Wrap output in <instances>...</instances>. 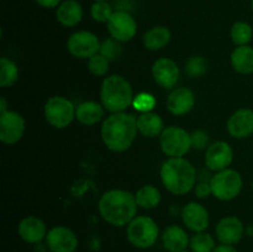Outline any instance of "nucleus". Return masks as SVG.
<instances>
[{"mask_svg":"<svg viewBox=\"0 0 253 252\" xmlns=\"http://www.w3.org/2000/svg\"><path fill=\"white\" fill-rule=\"evenodd\" d=\"M135 194L124 189H111L104 193L99 200L98 209L101 217L113 226H127L137 216Z\"/></svg>","mask_w":253,"mask_h":252,"instance_id":"1","label":"nucleus"},{"mask_svg":"<svg viewBox=\"0 0 253 252\" xmlns=\"http://www.w3.org/2000/svg\"><path fill=\"white\" fill-rule=\"evenodd\" d=\"M137 118L132 114H110L101 125V138L113 152H125L132 146L137 135Z\"/></svg>","mask_w":253,"mask_h":252,"instance_id":"2","label":"nucleus"},{"mask_svg":"<svg viewBox=\"0 0 253 252\" xmlns=\"http://www.w3.org/2000/svg\"><path fill=\"white\" fill-rule=\"evenodd\" d=\"M161 180L169 193L184 195L197 184V170L184 157L168 158L160 170Z\"/></svg>","mask_w":253,"mask_h":252,"instance_id":"3","label":"nucleus"},{"mask_svg":"<svg viewBox=\"0 0 253 252\" xmlns=\"http://www.w3.org/2000/svg\"><path fill=\"white\" fill-rule=\"evenodd\" d=\"M131 84L124 77L114 74L104 78L100 88V100L104 109L111 114L124 113L133 103Z\"/></svg>","mask_w":253,"mask_h":252,"instance_id":"4","label":"nucleus"},{"mask_svg":"<svg viewBox=\"0 0 253 252\" xmlns=\"http://www.w3.org/2000/svg\"><path fill=\"white\" fill-rule=\"evenodd\" d=\"M126 237L136 249H150L160 237V227L152 217L138 215L126 226Z\"/></svg>","mask_w":253,"mask_h":252,"instance_id":"5","label":"nucleus"},{"mask_svg":"<svg viewBox=\"0 0 253 252\" xmlns=\"http://www.w3.org/2000/svg\"><path fill=\"white\" fill-rule=\"evenodd\" d=\"M242 185L244 180L241 174L231 168L216 172L210 179L212 195L221 202H230L239 197Z\"/></svg>","mask_w":253,"mask_h":252,"instance_id":"6","label":"nucleus"},{"mask_svg":"<svg viewBox=\"0 0 253 252\" xmlns=\"http://www.w3.org/2000/svg\"><path fill=\"white\" fill-rule=\"evenodd\" d=\"M76 109L77 106L66 96L54 95L44 104V118L54 128H66L76 119Z\"/></svg>","mask_w":253,"mask_h":252,"instance_id":"7","label":"nucleus"},{"mask_svg":"<svg viewBox=\"0 0 253 252\" xmlns=\"http://www.w3.org/2000/svg\"><path fill=\"white\" fill-rule=\"evenodd\" d=\"M160 146L168 158L184 157L192 148L190 133L179 126H168L161 133Z\"/></svg>","mask_w":253,"mask_h":252,"instance_id":"8","label":"nucleus"},{"mask_svg":"<svg viewBox=\"0 0 253 252\" xmlns=\"http://www.w3.org/2000/svg\"><path fill=\"white\" fill-rule=\"evenodd\" d=\"M100 42L98 36L90 31H77L69 36L67 49L76 58L89 59L100 52Z\"/></svg>","mask_w":253,"mask_h":252,"instance_id":"9","label":"nucleus"},{"mask_svg":"<svg viewBox=\"0 0 253 252\" xmlns=\"http://www.w3.org/2000/svg\"><path fill=\"white\" fill-rule=\"evenodd\" d=\"M108 32L119 42H128L136 36L137 22L127 10H116L106 24Z\"/></svg>","mask_w":253,"mask_h":252,"instance_id":"10","label":"nucleus"},{"mask_svg":"<svg viewBox=\"0 0 253 252\" xmlns=\"http://www.w3.org/2000/svg\"><path fill=\"white\" fill-rule=\"evenodd\" d=\"M44 242L49 252H76L79 245L76 232L62 225L51 227Z\"/></svg>","mask_w":253,"mask_h":252,"instance_id":"11","label":"nucleus"},{"mask_svg":"<svg viewBox=\"0 0 253 252\" xmlns=\"http://www.w3.org/2000/svg\"><path fill=\"white\" fill-rule=\"evenodd\" d=\"M25 119L21 114L7 110L0 114V141L5 145H15L22 138L25 132Z\"/></svg>","mask_w":253,"mask_h":252,"instance_id":"12","label":"nucleus"},{"mask_svg":"<svg viewBox=\"0 0 253 252\" xmlns=\"http://www.w3.org/2000/svg\"><path fill=\"white\" fill-rule=\"evenodd\" d=\"M216 239L220 244L235 246L246 234V227L241 219L237 216H225L220 219L215 227Z\"/></svg>","mask_w":253,"mask_h":252,"instance_id":"13","label":"nucleus"},{"mask_svg":"<svg viewBox=\"0 0 253 252\" xmlns=\"http://www.w3.org/2000/svg\"><path fill=\"white\" fill-rule=\"evenodd\" d=\"M234 161V150L225 141L211 143L205 152V165L212 172H220L229 168Z\"/></svg>","mask_w":253,"mask_h":252,"instance_id":"14","label":"nucleus"},{"mask_svg":"<svg viewBox=\"0 0 253 252\" xmlns=\"http://www.w3.org/2000/svg\"><path fill=\"white\" fill-rule=\"evenodd\" d=\"M179 67L168 57L156 59L152 66V77L163 89H173L179 81Z\"/></svg>","mask_w":253,"mask_h":252,"instance_id":"15","label":"nucleus"},{"mask_svg":"<svg viewBox=\"0 0 253 252\" xmlns=\"http://www.w3.org/2000/svg\"><path fill=\"white\" fill-rule=\"evenodd\" d=\"M182 220L188 230L193 232H202L209 227L210 215L204 205L197 202H190L183 207Z\"/></svg>","mask_w":253,"mask_h":252,"instance_id":"16","label":"nucleus"},{"mask_svg":"<svg viewBox=\"0 0 253 252\" xmlns=\"http://www.w3.org/2000/svg\"><path fill=\"white\" fill-rule=\"evenodd\" d=\"M227 132L231 137L247 138L253 135V110L251 109H239L229 118L226 124Z\"/></svg>","mask_w":253,"mask_h":252,"instance_id":"17","label":"nucleus"},{"mask_svg":"<svg viewBox=\"0 0 253 252\" xmlns=\"http://www.w3.org/2000/svg\"><path fill=\"white\" fill-rule=\"evenodd\" d=\"M47 232L48 230L43 220L32 215L24 217L17 226V234L21 240L31 245H37L43 241L47 236Z\"/></svg>","mask_w":253,"mask_h":252,"instance_id":"18","label":"nucleus"},{"mask_svg":"<svg viewBox=\"0 0 253 252\" xmlns=\"http://www.w3.org/2000/svg\"><path fill=\"white\" fill-rule=\"evenodd\" d=\"M195 105V95L189 88L179 86L169 93L167 99V110L172 115L183 116L193 110Z\"/></svg>","mask_w":253,"mask_h":252,"instance_id":"19","label":"nucleus"},{"mask_svg":"<svg viewBox=\"0 0 253 252\" xmlns=\"http://www.w3.org/2000/svg\"><path fill=\"white\" fill-rule=\"evenodd\" d=\"M190 237L187 231L178 225L166 227L162 234L163 247L168 252H183L189 247Z\"/></svg>","mask_w":253,"mask_h":252,"instance_id":"20","label":"nucleus"},{"mask_svg":"<svg viewBox=\"0 0 253 252\" xmlns=\"http://www.w3.org/2000/svg\"><path fill=\"white\" fill-rule=\"evenodd\" d=\"M83 6L78 0H63L56 9L57 21L64 27H74L83 19Z\"/></svg>","mask_w":253,"mask_h":252,"instance_id":"21","label":"nucleus"},{"mask_svg":"<svg viewBox=\"0 0 253 252\" xmlns=\"http://www.w3.org/2000/svg\"><path fill=\"white\" fill-rule=\"evenodd\" d=\"M165 121L158 114L153 111L141 113L137 116V130L143 137H160L165 130Z\"/></svg>","mask_w":253,"mask_h":252,"instance_id":"22","label":"nucleus"},{"mask_svg":"<svg viewBox=\"0 0 253 252\" xmlns=\"http://www.w3.org/2000/svg\"><path fill=\"white\" fill-rule=\"evenodd\" d=\"M103 104L88 100L79 104L76 109V119L84 126H93L98 124L104 116Z\"/></svg>","mask_w":253,"mask_h":252,"instance_id":"23","label":"nucleus"},{"mask_svg":"<svg viewBox=\"0 0 253 252\" xmlns=\"http://www.w3.org/2000/svg\"><path fill=\"white\" fill-rule=\"evenodd\" d=\"M231 66L235 72L244 76L253 74V47L249 46H236L232 51Z\"/></svg>","mask_w":253,"mask_h":252,"instance_id":"24","label":"nucleus"},{"mask_svg":"<svg viewBox=\"0 0 253 252\" xmlns=\"http://www.w3.org/2000/svg\"><path fill=\"white\" fill-rule=\"evenodd\" d=\"M172 39V34L166 26H155L143 35V46L148 51H160L165 48Z\"/></svg>","mask_w":253,"mask_h":252,"instance_id":"25","label":"nucleus"},{"mask_svg":"<svg viewBox=\"0 0 253 252\" xmlns=\"http://www.w3.org/2000/svg\"><path fill=\"white\" fill-rule=\"evenodd\" d=\"M135 198L138 207L146 210H152L160 205L162 195L157 187L152 184H145L137 189Z\"/></svg>","mask_w":253,"mask_h":252,"instance_id":"26","label":"nucleus"},{"mask_svg":"<svg viewBox=\"0 0 253 252\" xmlns=\"http://www.w3.org/2000/svg\"><path fill=\"white\" fill-rule=\"evenodd\" d=\"M19 79V68L16 63L6 57L0 58V86L9 88Z\"/></svg>","mask_w":253,"mask_h":252,"instance_id":"27","label":"nucleus"},{"mask_svg":"<svg viewBox=\"0 0 253 252\" xmlns=\"http://www.w3.org/2000/svg\"><path fill=\"white\" fill-rule=\"evenodd\" d=\"M189 249L192 252H212L216 249V241L209 232H194L190 237Z\"/></svg>","mask_w":253,"mask_h":252,"instance_id":"28","label":"nucleus"},{"mask_svg":"<svg viewBox=\"0 0 253 252\" xmlns=\"http://www.w3.org/2000/svg\"><path fill=\"white\" fill-rule=\"evenodd\" d=\"M230 36L236 46H246L252 41L253 29L249 22L237 21L232 25Z\"/></svg>","mask_w":253,"mask_h":252,"instance_id":"29","label":"nucleus"},{"mask_svg":"<svg viewBox=\"0 0 253 252\" xmlns=\"http://www.w3.org/2000/svg\"><path fill=\"white\" fill-rule=\"evenodd\" d=\"M184 72L190 78H200L208 72V61L203 56H192L187 61Z\"/></svg>","mask_w":253,"mask_h":252,"instance_id":"30","label":"nucleus"},{"mask_svg":"<svg viewBox=\"0 0 253 252\" xmlns=\"http://www.w3.org/2000/svg\"><path fill=\"white\" fill-rule=\"evenodd\" d=\"M113 14V6L108 1H94L90 6L91 19L100 24H108Z\"/></svg>","mask_w":253,"mask_h":252,"instance_id":"31","label":"nucleus"},{"mask_svg":"<svg viewBox=\"0 0 253 252\" xmlns=\"http://www.w3.org/2000/svg\"><path fill=\"white\" fill-rule=\"evenodd\" d=\"M109 68H110V61L103 54L99 53L94 54L93 57L88 59V71L95 77H104L108 74Z\"/></svg>","mask_w":253,"mask_h":252,"instance_id":"32","label":"nucleus"},{"mask_svg":"<svg viewBox=\"0 0 253 252\" xmlns=\"http://www.w3.org/2000/svg\"><path fill=\"white\" fill-rule=\"evenodd\" d=\"M121 42L116 41L113 37L110 39H106L105 41L101 42L100 44V53L104 57L109 59V61H115V59L120 58L121 54H123V46H121Z\"/></svg>","mask_w":253,"mask_h":252,"instance_id":"33","label":"nucleus"},{"mask_svg":"<svg viewBox=\"0 0 253 252\" xmlns=\"http://www.w3.org/2000/svg\"><path fill=\"white\" fill-rule=\"evenodd\" d=\"M132 105L140 113H148V111H152V109L155 108L156 99L148 93H140L133 98Z\"/></svg>","mask_w":253,"mask_h":252,"instance_id":"34","label":"nucleus"},{"mask_svg":"<svg viewBox=\"0 0 253 252\" xmlns=\"http://www.w3.org/2000/svg\"><path fill=\"white\" fill-rule=\"evenodd\" d=\"M190 142H192V148L195 150H204V148L209 147V136L205 131L203 130H195L190 133Z\"/></svg>","mask_w":253,"mask_h":252,"instance_id":"35","label":"nucleus"},{"mask_svg":"<svg viewBox=\"0 0 253 252\" xmlns=\"http://www.w3.org/2000/svg\"><path fill=\"white\" fill-rule=\"evenodd\" d=\"M195 189V195H197L199 199H205V198L212 195L211 193V187H210V182H198L194 187Z\"/></svg>","mask_w":253,"mask_h":252,"instance_id":"36","label":"nucleus"},{"mask_svg":"<svg viewBox=\"0 0 253 252\" xmlns=\"http://www.w3.org/2000/svg\"><path fill=\"white\" fill-rule=\"evenodd\" d=\"M35 1L44 9H54V7L57 9L63 0H35Z\"/></svg>","mask_w":253,"mask_h":252,"instance_id":"37","label":"nucleus"},{"mask_svg":"<svg viewBox=\"0 0 253 252\" xmlns=\"http://www.w3.org/2000/svg\"><path fill=\"white\" fill-rule=\"evenodd\" d=\"M212 252H239L236 249H235V246H230V245H219V246H216V249L214 250Z\"/></svg>","mask_w":253,"mask_h":252,"instance_id":"38","label":"nucleus"},{"mask_svg":"<svg viewBox=\"0 0 253 252\" xmlns=\"http://www.w3.org/2000/svg\"><path fill=\"white\" fill-rule=\"evenodd\" d=\"M5 111H7V103L6 100H5V98H0V114L5 113Z\"/></svg>","mask_w":253,"mask_h":252,"instance_id":"39","label":"nucleus"},{"mask_svg":"<svg viewBox=\"0 0 253 252\" xmlns=\"http://www.w3.org/2000/svg\"><path fill=\"white\" fill-rule=\"evenodd\" d=\"M94 1H109V0H94Z\"/></svg>","mask_w":253,"mask_h":252,"instance_id":"40","label":"nucleus"},{"mask_svg":"<svg viewBox=\"0 0 253 252\" xmlns=\"http://www.w3.org/2000/svg\"><path fill=\"white\" fill-rule=\"evenodd\" d=\"M251 9H252V11H253V0H251Z\"/></svg>","mask_w":253,"mask_h":252,"instance_id":"41","label":"nucleus"},{"mask_svg":"<svg viewBox=\"0 0 253 252\" xmlns=\"http://www.w3.org/2000/svg\"><path fill=\"white\" fill-rule=\"evenodd\" d=\"M183 252H192V251H188V250H185V251H183Z\"/></svg>","mask_w":253,"mask_h":252,"instance_id":"42","label":"nucleus"},{"mask_svg":"<svg viewBox=\"0 0 253 252\" xmlns=\"http://www.w3.org/2000/svg\"><path fill=\"white\" fill-rule=\"evenodd\" d=\"M252 189H253V180H252Z\"/></svg>","mask_w":253,"mask_h":252,"instance_id":"43","label":"nucleus"}]
</instances>
